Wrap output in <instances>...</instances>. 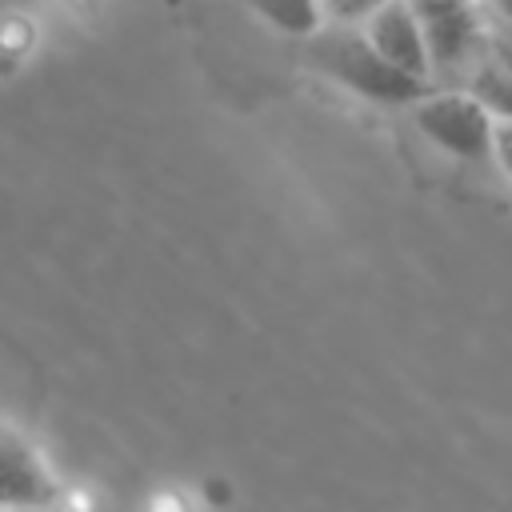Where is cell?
<instances>
[{"instance_id": "1", "label": "cell", "mask_w": 512, "mask_h": 512, "mask_svg": "<svg viewBox=\"0 0 512 512\" xmlns=\"http://www.w3.org/2000/svg\"><path fill=\"white\" fill-rule=\"evenodd\" d=\"M308 64L372 104H416L428 92V80L396 68L388 56H380L364 28L348 24L320 28L316 36H308Z\"/></svg>"}, {"instance_id": "2", "label": "cell", "mask_w": 512, "mask_h": 512, "mask_svg": "<svg viewBox=\"0 0 512 512\" xmlns=\"http://www.w3.org/2000/svg\"><path fill=\"white\" fill-rule=\"evenodd\" d=\"M412 120L424 140H432L440 152L456 160H492L496 152V116L472 88H448V92H424L412 104Z\"/></svg>"}, {"instance_id": "3", "label": "cell", "mask_w": 512, "mask_h": 512, "mask_svg": "<svg viewBox=\"0 0 512 512\" xmlns=\"http://www.w3.org/2000/svg\"><path fill=\"white\" fill-rule=\"evenodd\" d=\"M408 4L424 24L436 72H456L480 52L488 20H480L476 0H408Z\"/></svg>"}, {"instance_id": "4", "label": "cell", "mask_w": 512, "mask_h": 512, "mask_svg": "<svg viewBox=\"0 0 512 512\" xmlns=\"http://www.w3.org/2000/svg\"><path fill=\"white\" fill-rule=\"evenodd\" d=\"M364 36L380 48V56H388V60H392L396 68H404L408 76H420V80H432V76H436L424 24H420V16L412 12L408 0H388V4H380V8L364 20Z\"/></svg>"}, {"instance_id": "5", "label": "cell", "mask_w": 512, "mask_h": 512, "mask_svg": "<svg viewBox=\"0 0 512 512\" xmlns=\"http://www.w3.org/2000/svg\"><path fill=\"white\" fill-rule=\"evenodd\" d=\"M56 496H60V484L48 460L40 456V448L24 432L0 424V508L56 504Z\"/></svg>"}, {"instance_id": "6", "label": "cell", "mask_w": 512, "mask_h": 512, "mask_svg": "<svg viewBox=\"0 0 512 512\" xmlns=\"http://www.w3.org/2000/svg\"><path fill=\"white\" fill-rule=\"evenodd\" d=\"M252 4V12L264 20V24H272L276 32H284V36H316L320 28H324V20H328V12H324V0H248Z\"/></svg>"}, {"instance_id": "7", "label": "cell", "mask_w": 512, "mask_h": 512, "mask_svg": "<svg viewBox=\"0 0 512 512\" xmlns=\"http://www.w3.org/2000/svg\"><path fill=\"white\" fill-rule=\"evenodd\" d=\"M468 88L492 108V116L500 124H512V76H504V72H496L492 64L480 60L472 68V76H468Z\"/></svg>"}, {"instance_id": "8", "label": "cell", "mask_w": 512, "mask_h": 512, "mask_svg": "<svg viewBox=\"0 0 512 512\" xmlns=\"http://www.w3.org/2000/svg\"><path fill=\"white\" fill-rule=\"evenodd\" d=\"M480 60L492 64L496 72L512 76V20H488L484 24V44H480Z\"/></svg>"}, {"instance_id": "9", "label": "cell", "mask_w": 512, "mask_h": 512, "mask_svg": "<svg viewBox=\"0 0 512 512\" xmlns=\"http://www.w3.org/2000/svg\"><path fill=\"white\" fill-rule=\"evenodd\" d=\"M380 4H388V0H324V12L336 24H364Z\"/></svg>"}, {"instance_id": "10", "label": "cell", "mask_w": 512, "mask_h": 512, "mask_svg": "<svg viewBox=\"0 0 512 512\" xmlns=\"http://www.w3.org/2000/svg\"><path fill=\"white\" fill-rule=\"evenodd\" d=\"M492 160L512 180V124H496V152H492Z\"/></svg>"}, {"instance_id": "11", "label": "cell", "mask_w": 512, "mask_h": 512, "mask_svg": "<svg viewBox=\"0 0 512 512\" xmlns=\"http://www.w3.org/2000/svg\"><path fill=\"white\" fill-rule=\"evenodd\" d=\"M0 512H56L52 504H12V508H0Z\"/></svg>"}, {"instance_id": "12", "label": "cell", "mask_w": 512, "mask_h": 512, "mask_svg": "<svg viewBox=\"0 0 512 512\" xmlns=\"http://www.w3.org/2000/svg\"><path fill=\"white\" fill-rule=\"evenodd\" d=\"M496 8V20H512V0H492Z\"/></svg>"}]
</instances>
